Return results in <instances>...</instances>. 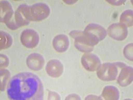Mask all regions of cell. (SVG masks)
I'll return each instance as SVG.
<instances>
[{
  "mask_svg": "<svg viewBox=\"0 0 133 100\" xmlns=\"http://www.w3.org/2000/svg\"><path fill=\"white\" fill-rule=\"evenodd\" d=\"M51 13L49 7L44 3H39L31 6L33 21H40L47 18Z\"/></svg>",
  "mask_w": 133,
  "mask_h": 100,
  "instance_id": "6",
  "label": "cell"
},
{
  "mask_svg": "<svg viewBox=\"0 0 133 100\" xmlns=\"http://www.w3.org/2000/svg\"><path fill=\"white\" fill-rule=\"evenodd\" d=\"M63 65L58 59H51L46 65L47 73L51 77H59L63 73Z\"/></svg>",
  "mask_w": 133,
  "mask_h": 100,
  "instance_id": "9",
  "label": "cell"
},
{
  "mask_svg": "<svg viewBox=\"0 0 133 100\" xmlns=\"http://www.w3.org/2000/svg\"><path fill=\"white\" fill-rule=\"evenodd\" d=\"M107 2L110 4L115 5H120L126 2L125 1H119V0L118 1H107Z\"/></svg>",
  "mask_w": 133,
  "mask_h": 100,
  "instance_id": "24",
  "label": "cell"
},
{
  "mask_svg": "<svg viewBox=\"0 0 133 100\" xmlns=\"http://www.w3.org/2000/svg\"><path fill=\"white\" fill-rule=\"evenodd\" d=\"M120 23L127 27H130L133 24V11L132 10L128 9L124 11L121 14L120 17Z\"/></svg>",
  "mask_w": 133,
  "mask_h": 100,
  "instance_id": "17",
  "label": "cell"
},
{
  "mask_svg": "<svg viewBox=\"0 0 133 100\" xmlns=\"http://www.w3.org/2000/svg\"><path fill=\"white\" fill-rule=\"evenodd\" d=\"M84 32L94 35L100 41H102L106 38L107 32L103 26L97 23H90L85 27Z\"/></svg>",
  "mask_w": 133,
  "mask_h": 100,
  "instance_id": "14",
  "label": "cell"
},
{
  "mask_svg": "<svg viewBox=\"0 0 133 100\" xmlns=\"http://www.w3.org/2000/svg\"><path fill=\"white\" fill-rule=\"evenodd\" d=\"M0 88H1V91H3L5 90V88L6 87L7 83L9 77H10V73L9 71L7 70L4 69H1V72H0Z\"/></svg>",
  "mask_w": 133,
  "mask_h": 100,
  "instance_id": "18",
  "label": "cell"
},
{
  "mask_svg": "<svg viewBox=\"0 0 133 100\" xmlns=\"http://www.w3.org/2000/svg\"><path fill=\"white\" fill-rule=\"evenodd\" d=\"M81 64L84 68L89 71H97L101 65V59L95 54L86 53L81 58Z\"/></svg>",
  "mask_w": 133,
  "mask_h": 100,
  "instance_id": "8",
  "label": "cell"
},
{
  "mask_svg": "<svg viewBox=\"0 0 133 100\" xmlns=\"http://www.w3.org/2000/svg\"><path fill=\"white\" fill-rule=\"evenodd\" d=\"M13 44V38L10 34L5 32H0V49H5L11 46Z\"/></svg>",
  "mask_w": 133,
  "mask_h": 100,
  "instance_id": "16",
  "label": "cell"
},
{
  "mask_svg": "<svg viewBox=\"0 0 133 100\" xmlns=\"http://www.w3.org/2000/svg\"><path fill=\"white\" fill-rule=\"evenodd\" d=\"M133 44L132 43H129L128 44L127 46H125L124 48V51H123V53H124V55L127 59H129V60L131 61H132L133 58H132V46Z\"/></svg>",
  "mask_w": 133,
  "mask_h": 100,
  "instance_id": "19",
  "label": "cell"
},
{
  "mask_svg": "<svg viewBox=\"0 0 133 100\" xmlns=\"http://www.w3.org/2000/svg\"><path fill=\"white\" fill-rule=\"evenodd\" d=\"M53 46L57 52L63 53L69 47V40L68 37L63 34H59L55 37L53 40Z\"/></svg>",
  "mask_w": 133,
  "mask_h": 100,
  "instance_id": "13",
  "label": "cell"
},
{
  "mask_svg": "<svg viewBox=\"0 0 133 100\" xmlns=\"http://www.w3.org/2000/svg\"><path fill=\"white\" fill-rule=\"evenodd\" d=\"M7 93L8 97L13 100H41L44 96L43 85L36 75L23 72L9 79Z\"/></svg>",
  "mask_w": 133,
  "mask_h": 100,
  "instance_id": "1",
  "label": "cell"
},
{
  "mask_svg": "<svg viewBox=\"0 0 133 100\" xmlns=\"http://www.w3.org/2000/svg\"><path fill=\"white\" fill-rule=\"evenodd\" d=\"M102 96L104 99L117 100L119 99L120 92L116 87L108 85L104 87L102 93Z\"/></svg>",
  "mask_w": 133,
  "mask_h": 100,
  "instance_id": "15",
  "label": "cell"
},
{
  "mask_svg": "<svg viewBox=\"0 0 133 100\" xmlns=\"http://www.w3.org/2000/svg\"><path fill=\"white\" fill-rule=\"evenodd\" d=\"M0 58H1V62H0V65L1 68L3 69L4 67H6L8 66L9 64V58L4 54L0 55Z\"/></svg>",
  "mask_w": 133,
  "mask_h": 100,
  "instance_id": "21",
  "label": "cell"
},
{
  "mask_svg": "<svg viewBox=\"0 0 133 100\" xmlns=\"http://www.w3.org/2000/svg\"><path fill=\"white\" fill-rule=\"evenodd\" d=\"M65 99H81V97L78 95H77V94L73 93L67 96Z\"/></svg>",
  "mask_w": 133,
  "mask_h": 100,
  "instance_id": "23",
  "label": "cell"
},
{
  "mask_svg": "<svg viewBox=\"0 0 133 100\" xmlns=\"http://www.w3.org/2000/svg\"><path fill=\"white\" fill-rule=\"evenodd\" d=\"M107 32L110 38L117 41H123L128 35L127 27L121 23H115L110 25L108 27Z\"/></svg>",
  "mask_w": 133,
  "mask_h": 100,
  "instance_id": "7",
  "label": "cell"
},
{
  "mask_svg": "<svg viewBox=\"0 0 133 100\" xmlns=\"http://www.w3.org/2000/svg\"><path fill=\"white\" fill-rule=\"evenodd\" d=\"M69 35L75 39V42L83 44L85 46L95 47L99 42V40L96 37L90 33L81 31H73L71 32Z\"/></svg>",
  "mask_w": 133,
  "mask_h": 100,
  "instance_id": "4",
  "label": "cell"
},
{
  "mask_svg": "<svg viewBox=\"0 0 133 100\" xmlns=\"http://www.w3.org/2000/svg\"><path fill=\"white\" fill-rule=\"evenodd\" d=\"M75 46L77 49L81 52H85V53H89L93 50V47H90V46H85L83 44H80L79 43L75 42Z\"/></svg>",
  "mask_w": 133,
  "mask_h": 100,
  "instance_id": "20",
  "label": "cell"
},
{
  "mask_svg": "<svg viewBox=\"0 0 133 100\" xmlns=\"http://www.w3.org/2000/svg\"><path fill=\"white\" fill-rule=\"evenodd\" d=\"M14 21L17 28L27 26L31 21H33L31 14V6L25 4L19 5L14 14Z\"/></svg>",
  "mask_w": 133,
  "mask_h": 100,
  "instance_id": "3",
  "label": "cell"
},
{
  "mask_svg": "<svg viewBox=\"0 0 133 100\" xmlns=\"http://www.w3.org/2000/svg\"><path fill=\"white\" fill-rule=\"evenodd\" d=\"M133 79L132 67L128 65H125L121 70L118 75L117 82L121 86L125 87L130 85Z\"/></svg>",
  "mask_w": 133,
  "mask_h": 100,
  "instance_id": "12",
  "label": "cell"
},
{
  "mask_svg": "<svg viewBox=\"0 0 133 100\" xmlns=\"http://www.w3.org/2000/svg\"><path fill=\"white\" fill-rule=\"evenodd\" d=\"M21 43L27 48H34L39 42V36L37 32L34 29H27L22 32L21 34Z\"/></svg>",
  "mask_w": 133,
  "mask_h": 100,
  "instance_id": "5",
  "label": "cell"
},
{
  "mask_svg": "<svg viewBox=\"0 0 133 100\" xmlns=\"http://www.w3.org/2000/svg\"><path fill=\"white\" fill-rule=\"evenodd\" d=\"M0 5V21L7 25L14 18V9L7 1H1Z\"/></svg>",
  "mask_w": 133,
  "mask_h": 100,
  "instance_id": "11",
  "label": "cell"
},
{
  "mask_svg": "<svg viewBox=\"0 0 133 100\" xmlns=\"http://www.w3.org/2000/svg\"><path fill=\"white\" fill-rule=\"evenodd\" d=\"M119 70L121 69H120L116 63H106L101 65L97 70V74L98 78L103 81H113L118 76Z\"/></svg>",
  "mask_w": 133,
  "mask_h": 100,
  "instance_id": "2",
  "label": "cell"
},
{
  "mask_svg": "<svg viewBox=\"0 0 133 100\" xmlns=\"http://www.w3.org/2000/svg\"><path fill=\"white\" fill-rule=\"evenodd\" d=\"M27 67L33 71H39L43 67L45 59L42 55L33 53L27 57L26 60Z\"/></svg>",
  "mask_w": 133,
  "mask_h": 100,
  "instance_id": "10",
  "label": "cell"
},
{
  "mask_svg": "<svg viewBox=\"0 0 133 100\" xmlns=\"http://www.w3.org/2000/svg\"><path fill=\"white\" fill-rule=\"evenodd\" d=\"M61 97L58 93L56 92L49 91L48 99H60Z\"/></svg>",
  "mask_w": 133,
  "mask_h": 100,
  "instance_id": "22",
  "label": "cell"
}]
</instances>
